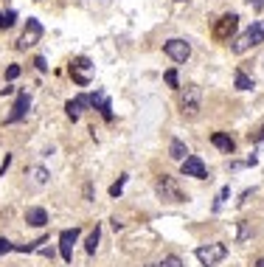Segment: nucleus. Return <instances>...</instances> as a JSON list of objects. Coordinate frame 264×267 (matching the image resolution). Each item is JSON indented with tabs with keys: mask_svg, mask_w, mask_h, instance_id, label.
I'll use <instances>...</instances> for the list:
<instances>
[{
	"mask_svg": "<svg viewBox=\"0 0 264 267\" xmlns=\"http://www.w3.org/2000/svg\"><path fill=\"white\" fill-rule=\"evenodd\" d=\"M261 43H264V23L256 20L253 26L248 28V31L239 34V37L231 43V51H233V53H244V51L256 48V45H261Z\"/></svg>",
	"mask_w": 264,
	"mask_h": 267,
	"instance_id": "1",
	"label": "nucleus"
},
{
	"mask_svg": "<svg viewBox=\"0 0 264 267\" xmlns=\"http://www.w3.org/2000/svg\"><path fill=\"white\" fill-rule=\"evenodd\" d=\"M180 110H183L185 118H197L202 110V90L197 85H188L183 93H180Z\"/></svg>",
	"mask_w": 264,
	"mask_h": 267,
	"instance_id": "2",
	"label": "nucleus"
},
{
	"mask_svg": "<svg viewBox=\"0 0 264 267\" xmlns=\"http://www.w3.org/2000/svg\"><path fill=\"white\" fill-rule=\"evenodd\" d=\"M194 256L200 259L202 267H214L219 262H225L228 259V245H222V242H214V245H202L194 251Z\"/></svg>",
	"mask_w": 264,
	"mask_h": 267,
	"instance_id": "3",
	"label": "nucleus"
},
{
	"mask_svg": "<svg viewBox=\"0 0 264 267\" xmlns=\"http://www.w3.org/2000/svg\"><path fill=\"white\" fill-rule=\"evenodd\" d=\"M158 194H160V200H169V203H185L188 200V194H183L180 192V186H177V180L175 177H169V175H163L158 180Z\"/></svg>",
	"mask_w": 264,
	"mask_h": 267,
	"instance_id": "4",
	"label": "nucleus"
},
{
	"mask_svg": "<svg viewBox=\"0 0 264 267\" xmlns=\"http://www.w3.org/2000/svg\"><path fill=\"white\" fill-rule=\"evenodd\" d=\"M236 28H239V14H222L219 20H217V26H214V40L217 43H228V40L236 34Z\"/></svg>",
	"mask_w": 264,
	"mask_h": 267,
	"instance_id": "5",
	"label": "nucleus"
},
{
	"mask_svg": "<svg viewBox=\"0 0 264 267\" xmlns=\"http://www.w3.org/2000/svg\"><path fill=\"white\" fill-rule=\"evenodd\" d=\"M40 40H43V23L34 20V17H28L26 28H23V37L17 40V48H20V51H28L31 45H37Z\"/></svg>",
	"mask_w": 264,
	"mask_h": 267,
	"instance_id": "6",
	"label": "nucleus"
},
{
	"mask_svg": "<svg viewBox=\"0 0 264 267\" xmlns=\"http://www.w3.org/2000/svg\"><path fill=\"white\" fill-rule=\"evenodd\" d=\"M163 53L169 59H175V62H185V59L191 56V45L185 43V40H180V37H172V40L163 43Z\"/></svg>",
	"mask_w": 264,
	"mask_h": 267,
	"instance_id": "7",
	"label": "nucleus"
},
{
	"mask_svg": "<svg viewBox=\"0 0 264 267\" xmlns=\"http://www.w3.org/2000/svg\"><path fill=\"white\" fill-rule=\"evenodd\" d=\"M180 171H183V177H197V180H208V169L205 163H202V158L197 155H188L180 163Z\"/></svg>",
	"mask_w": 264,
	"mask_h": 267,
	"instance_id": "8",
	"label": "nucleus"
},
{
	"mask_svg": "<svg viewBox=\"0 0 264 267\" xmlns=\"http://www.w3.org/2000/svg\"><path fill=\"white\" fill-rule=\"evenodd\" d=\"M76 239H79V228H68V231L59 234V253H62V259L68 264L73 262V245H76Z\"/></svg>",
	"mask_w": 264,
	"mask_h": 267,
	"instance_id": "9",
	"label": "nucleus"
},
{
	"mask_svg": "<svg viewBox=\"0 0 264 267\" xmlns=\"http://www.w3.org/2000/svg\"><path fill=\"white\" fill-rule=\"evenodd\" d=\"M28 107H31V96H28L26 90L17 96V102H14V107H11V112L6 116V124H17V121H23V118L28 116Z\"/></svg>",
	"mask_w": 264,
	"mask_h": 267,
	"instance_id": "10",
	"label": "nucleus"
},
{
	"mask_svg": "<svg viewBox=\"0 0 264 267\" xmlns=\"http://www.w3.org/2000/svg\"><path fill=\"white\" fill-rule=\"evenodd\" d=\"M82 70H90V59H85V56H79L76 62H70V76H73V82L85 87L90 79H87V73H82Z\"/></svg>",
	"mask_w": 264,
	"mask_h": 267,
	"instance_id": "11",
	"label": "nucleus"
},
{
	"mask_svg": "<svg viewBox=\"0 0 264 267\" xmlns=\"http://www.w3.org/2000/svg\"><path fill=\"white\" fill-rule=\"evenodd\" d=\"M87 104H90V102H87V96H76V99H70V102L65 104V112H68V118H70V121H79Z\"/></svg>",
	"mask_w": 264,
	"mask_h": 267,
	"instance_id": "12",
	"label": "nucleus"
},
{
	"mask_svg": "<svg viewBox=\"0 0 264 267\" xmlns=\"http://www.w3.org/2000/svg\"><path fill=\"white\" fill-rule=\"evenodd\" d=\"M26 222L31 225V228H45L48 225V211L40 208V205H34V208L26 211Z\"/></svg>",
	"mask_w": 264,
	"mask_h": 267,
	"instance_id": "13",
	"label": "nucleus"
},
{
	"mask_svg": "<svg viewBox=\"0 0 264 267\" xmlns=\"http://www.w3.org/2000/svg\"><path fill=\"white\" fill-rule=\"evenodd\" d=\"M211 144L217 146V149H222L225 155H233V149H236V141H233L231 135H225V132H214L211 135Z\"/></svg>",
	"mask_w": 264,
	"mask_h": 267,
	"instance_id": "14",
	"label": "nucleus"
},
{
	"mask_svg": "<svg viewBox=\"0 0 264 267\" xmlns=\"http://www.w3.org/2000/svg\"><path fill=\"white\" fill-rule=\"evenodd\" d=\"M188 155H191L188 146H185L180 138H172V141H169V158H172V160H180V163H183Z\"/></svg>",
	"mask_w": 264,
	"mask_h": 267,
	"instance_id": "15",
	"label": "nucleus"
},
{
	"mask_svg": "<svg viewBox=\"0 0 264 267\" xmlns=\"http://www.w3.org/2000/svg\"><path fill=\"white\" fill-rule=\"evenodd\" d=\"M26 175L31 177V180L37 183V186H45V183L51 180V171H48L45 166H31V169H26Z\"/></svg>",
	"mask_w": 264,
	"mask_h": 267,
	"instance_id": "16",
	"label": "nucleus"
},
{
	"mask_svg": "<svg viewBox=\"0 0 264 267\" xmlns=\"http://www.w3.org/2000/svg\"><path fill=\"white\" fill-rule=\"evenodd\" d=\"M99 239H101V228H99V225H96V228L90 231L87 242H85V251L90 253V256H93V253H96V247H99Z\"/></svg>",
	"mask_w": 264,
	"mask_h": 267,
	"instance_id": "17",
	"label": "nucleus"
},
{
	"mask_svg": "<svg viewBox=\"0 0 264 267\" xmlns=\"http://www.w3.org/2000/svg\"><path fill=\"white\" fill-rule=\"evenodd\" d=\"M233 82H236V90H253V79H250V76L244 73V70H236Z\"/></svg>",
	"mask_w": 264,
	"mask_h": 267,
	"instance_id": "18",
	"label": "nucleus"
},
{
	"mask_svg": "<svg viewBox=\"0 0 264 267\" xmlns=\"http://www.w3.org/2000/svg\"><path fill=\"white\" fill-rule=\"evenodd\" d=\"M40 245H45V236H40V239L28 242V245H17L14 251H17V253H34V251H40Z\"/></svg>",
	"mask_w": 264,
	"mask_h": 267,
	"instance_id": "19",
	"label": "nucleus"
},
{
	"mask_svg": "<svg viewBox=\"0 0 264 267\" xmlns=\"http://www.w3.org/2000/svg\"><path fill=\"white\" fill-rule=\"evenodd\" d=\"M158 267H185V264H183V259H180V256L169 253V256H163V259L158 262Z\"/></svg>",
	"mask_w": 264,
	"mask_h": 267,
	"instance_id": "20",
	"label": "nucleus"
},
{
	"mask_svg": "<svg viewBox=\"0 0 264 267\" xmlns=\"http://www.w3.org/2000/svg\"><path fill=\"white\" fill-rule=\"evenodd\" d=\"M14 20H17L14 11H0V28H11V26H14Z\"/></svg>",
	"mask_w": 264,
	"mask_h": 267,
	"instance_id": "21",
	"label": "nucleus"
},
{
	"mask_svg": "<svg viewBox=\"0 0 264 267\" xmlns=\"http://www.w3.org/2000/svg\"><path fill=\"white\" fill-rule=\"evenodd\" d=\"M124 183H127V175H121V177H118V183H112V186H110V197H121Z\"/></svg>",
	"mask_w": 264,
	"mask_h": 267,
	"instance_id": "22",
	"label": "nucleus"
},
{
	"mask_svg": "<svg viewBox=\"0 0 264 267\" xmlns=\"http://www.w3.org/2000/svg\"><path fill=\"white\" fill-rule=\"evenodd\" d=\"M231 197V186H222V192H219V197H217V203H214V211H219L222 208V203Z\"/></svg>",
	"mask_w": 264,
	"mask_h": 267,
	"instance_id": "23",
	"label": "nucleus"
},
{
	"mask_svg": "<svg viewBox=\"0 0 264 267\" xmlns=\"http://www.w3.org/2000/svg\"><path fill=\"white\" fill-rule=\"evenodd\" d=\"M166 85H169V87H180V82H177V70H175V68L166 70Z\"/></svg>",
	"mask_w": 264,
	"mask_h": 267,
	"instance_id": "24",
	"label": "nucleus"
},
{
	"mask_svg": "<svg viewBox=\"0 0 264 267\" xmlns=\"http://www.w3.org/2000/svg\"><path fill=\"white\" fill-rule=\"evenodd\" d=\"M17 76H20V65H9V68H6V79L14 82Z\"/></svg>",
	"mask_w": 264,
	"mask_h": 267,
	"instance_id": "25",
	"label": "nucleus"
},
{
	"mask_svg": "<svg viewBox=\"0 0 264 267\" xmlns=\"http://www.w3.org/2000/svg\"><path fill=\"white\" fill-rule=\"evenodd\" d=\"M14 251V245H11L9 239H3V236H0V256H3V253H11Z\"/></svg>",
	"mask_w": 264,
	"mask_h": 267,
	"instance_id": "26",
	"label": "nucleus"
},
{
	"mask_svg": "<svg viewBox=\"0 0 264 267\" xmlns=\"http://www.w3.org/2000/svg\"><path fill=\"white\" fill-rule=\"evenodd\" d=\"M248 236H250V228H248V222H242V225H239V236H236V239H239V242H244Z\"/></svg>",
	"mask_w": 264,
	"mask_h": 267,
	"instance_id": "27",
	"label": "nucleus"
},
{
	"mask_svg": "<svg viewBox=\"0 0 264 267\" xmlns=\"http://www.w3.org/2000/svg\"><path fill=\"white\" fill-rule=\"evenodd\" d=\"M9 166H11V155H6V158H3V163H0V177L6 175V169H9Z\"/></svg>",
	"mask_w": 264,
	"mask_h": 267,
	"instance_id": "28",
	"label": "nucleus"
},
{
	"mask_svg": "<svg viewBox=\"0 0 264 267\" xmlns=\"http://www.w3.org/2000/svg\"><path fill=\"white\" fill-rule=\"evenodd\" d=\"M34 65H37V70H43V73H45V70H48V62H45L43 56H37V59H34Z\"/></svg>",
	"mask_w": 264,
	"mask_h": 267,
	"instance_id": "29",
	"label": "nucleus"
},
{
	"mask_svg": "<svg viewBox=\"0 0 264 267\" xmlns=\"http://www.w3.org/2000/svg\"><path fill=\"white\" fill-rule=\"evenodd\" d=\"M248 6H253L256 11H261L264 9V0H248Z\"/></svg>",
	"mask_w": 264,
	"mask_h": 267,
	"instance_id": "30",
	"label": "nucleus"
},
{
	"mask_svg": "<svg viewBox=\"0 0 264 267\" xmlns=\"http://www.w3.org/2000/svg\"><path fill=\"white\" fill-rule=\"evenodd\" d=\"M85 200H93V183H87V186H85Z\"/></svg>",
	"mask_w": 264,
	"mask_h": 267,
	"instance_id": "31",
	"label": "nucleus"
},
{
	"mask_svg": "<svg viewBox=\"0 0 264 267\" xmlns=\"http://www.w3.org/2000/svg\"><path fill=\"white\" fill-rule=\"evenodd\" d=\"M40 253H43V256H48V259H53V247H40Z\"/></svg>",
	"mask_w": 264,
	"mask_h": 267,
	"instance_id": "32",
	"label": "nucleus"
},
{
	"mask_svg": "<svg viewBox=\"0 0 264 267\" xmlns=\"http://www.w3.org/2000/svg\"><path fill=\"white\" fill-rule=\"evenodd\" d=\"M256 141H259V144H264V127H261V132L256 135Z\"/></svg>",
	"mask_w": 264,
	"mask_h": 267,
	"instance_id": "33",
	"label": "nucleus"
},
{
	"mask_svg": "<svg viewBox=\"0 0 264 267\" xmlns=\"http://www.w3.org/2000/svg\"><path fill=\"white\" fill-rule=\"evenodd\" d=\"M256 267H264V259H259V262H256Z\"/></svg>",
	"mask_w": 264,
	"mask_h": 267,
	"instance_id": "34",
	"label": "nucleus"
},
{
	"mask_svg": "<svg viewBox=\"0 0 264 267\" xmlns=\"http://www.w3.org/2000/svg\"><path fill=\"white\" fill-rule=\"evenodd\" d=\"M177 3H188V0H177Z\"/></svg>",
	"mask_w": 264,
	"mask_h": 267,
	"instance_id": "35",
	"label": "nucleus"
}]
</instances>
